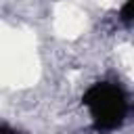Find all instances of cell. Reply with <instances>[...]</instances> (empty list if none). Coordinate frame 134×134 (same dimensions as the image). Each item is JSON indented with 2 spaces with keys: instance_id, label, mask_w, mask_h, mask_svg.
Here are the masks:
<instances>
[{
  "instance_id": "cell-1",
  "label": "cell",
  "mask_w": 134,
  "mask_h": 134,
  "mask_svg": "<svg viewBox=\"0 0 134 134\" xmlns=\"http://www.w3.org/2000/svg\"><path fill=\"white\" fill-rule=\"evenodd\" d=\"M90 105H92L94 115L98 117V121L105 124V126L117 124L124 117V109H126L121 92L115 90V88H109V86L94 88L92 94H90Z\"/></svg>"
}]
</instances>
